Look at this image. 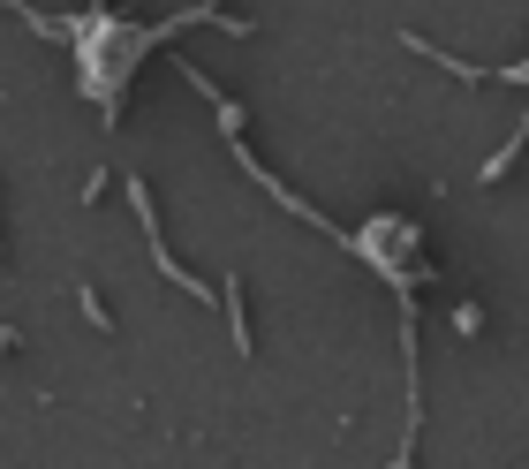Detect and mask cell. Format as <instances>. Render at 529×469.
<instances>
[{
    "label": "cell",
    "instance_id": "1",
    "mask_svg": "<svg viewBox=\"0 0 529 469\" xmlns=\"http://www.w3.org/2000/svg\"><path fill=\"white\" fill-rule=\"evenodd\" d=\"M514 152H522V129H514V137H507V144H499V152H492V159H484V182H499V174H507V167H514Z\"/></svg>",
    "mask_w": 529,
    "mask_h": 469
},
{
    "label": "cell",
    "instance_id": "2",
    "mask_svg": "<svg viewBox=\"0 0 529 469\" xmlns=\"http://www.w3.org/2000/svg\"><path fill=\"white\" fill-rule=\"evenodd\" d=\"M76 303H84V318H91V326H99V333H114V311H106V303H99V288H76Z\"/></svg>",
    "mask_w": 529,
    "mask_h": 469
},
{
    "label": "cell",
    "instance_id": "3",
    "mask_svg": "<svg viewBox=\"0 0 529 469\" xmlns=\"http://www.w3.org/2000/svg\"><path fill=\"white\" fill-rule=\"evenodd\" d=\"M8 348H16V326H0V356H8Z\"/></svg>",
    "mask_w": 529,
    "mask_h": 469
},
{
    "label": "cell",
    "instance_id": "4",
    "mask_svg": "<svg viewBox=\"0 0 529 469\" xmlns=\"http://www.w3.org/2000/svg\"><path fill=\"white\" fill-rule=\"evenodd\" d=\"M0 265H8V243H0Z\"/></svg>",
    "mask_w": 529,
    "mask_h": 469
}]
</instances>
